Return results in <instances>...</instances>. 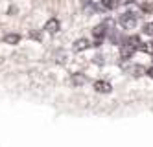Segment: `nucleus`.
<instances>
[{"label": "nucleus", "mask_w": 153, "mask_h": 147, "mask_svg": "<svg viewBox=\"0 0 153 147\" xmlns=\"http://www.w3.org/2000/svg\"><path fill=\"white\" fill-rule=\"evenodd\" d=\"M140 7H142L144 13H153V4H142Z\"/></svg>", "instance_id": "4468645a"}, {"label": "nucleus", "mask_w": 153, "mask_h": 147, "mask_svg": "<svg viewBox=\"0 0 153 147\" xmlns=\"http://www.w3.org/2000/svg\"><path fill=\"white\" fill-rule=\"evenodd\" d=\"M4 42H6V44H11V46H15V44L20 42V35H19V33H7V35L4 37Z\"/></svg>", "instance_id": "423d86ee"}, {"label": "nucleus", "mask_w": 153, "mask_h": 147, "mask_svg": "<svg viewBox=\"0 0 153 147\" xmlns=\"http://www.w3.org/2000/svg\"><path fill=\"white\" fill-rule=\"evenodd\" d=\"M81 2H83V4L87 6V4H91V0H81Z\"/></svg>", "instance_id": "f3484780"}, {"label": "nucleus", "mask_w": 153, "mask_h": 147, "mask_svg": "<svg viewBox=\"0 0 153 147\" xmlns=\"http://www.w3.org/2000/svg\"><path fill=\"white\" fill-rule=\"evenodd\" d=\"M140 50H142V52H146V53H153V42L140 44Z\"/></svg>", "instance_id": "9b49d317"}, {"label": "nucleus", "mask_w": 153, "mask_h": 147, "mask_svg": "<svg viewBox=\"0 0 153 147\" xmlns=\"http://www.w3.org/2000/svg\"><path fill=\"white\" fill-rule=\"evenodd\" d=\"M30 37H31V39H37V41L41 39V35H39V33H35V31H33V33H31V35H30Z\"/></svg>", "instance_id": "2eb2a0df"}, {"label": "nucleus", "mask_w": 153, "mask_h": 147, "mask_svg": "<svg viewBox=\"0 0 153 147\" xmlns=\"http://www.w3.org/2000/svg\"><path fill=\"white\" fill-rule=\"evenodd\" d=\"M85 81H87V77H85L83 74H74V75H72V85H76V86L83 85Z\"/></svg>", "instance_id": "1a4fd4ad"}, {"label": "nucleus", "mask_w": 153, "mask_h": 147, "mask_svg": "<svg viewBox=\"0 0 153 147\" xmlns=\"http://www.w3.org/2000/svg\"><path fill=\"white\" fill-rule=\"evenodd\" d=\"M94 90H96V92H100V94H109L113 90V86H111L109 81H102V79H100V81L94 83Z\"/></svg>", "instance_id": "7ed1b4c3"}, {"label": "nucleus", "mask_w": 153, "mask_h": 147, "mask_svg": "<svg viewBox=\"0 0 153 147\" xmlns=\"http://www.w3.org/2000/svg\"><path fill=\"white\" fill-rule=\"evenodd\" d=\"M59 28H61V24H59V20H57V18H50L46 24H45V30H46L48 33H57Z\"/></svg>", "instance_id": "20e7f679"}, {"label": "nucleus", "mask_w": 153, "mask_h": 147, "mask_svg": "<svg viewBox=\"0 0 153 147\" xmlns=\"http://www.w3.org/2000/svg\"><path fill=\"white\" fill-rule=\"evenodd\" d=\"M126 44H129V46H133V48L137 50V48H140L142 42H140V37H138V35H133V37H129V39L126 41Z\"/></svg>", "instance_id": "6e6552de"}, {"label": "nucleus", "mask_w": 153, "mask_h": 147, "mask_svg": "<svg viewBox=\"0 0 153 147\" xmlns=\"http://www.w3.org/2000/svg\"><path fill=\"white\" fill-rule=\"evenodd\" d=\"M131 72H133V75H135V77H138V75H142V74H144L146 70L142 68V66H133V68H131Z\"/></svg>", "instance_id": "f8f14e48"}, {"label": "nucleus", "mask_w": 153, "mask_h": 147, "mask_svg": "<svg viewBox=\"0 0 153 147\" xmlns=\"http://www.w3.org/2000/svg\"><path fill=\"white\" fill-rule=\"evenodd\" d=\"M102 6L105 9H114L118 6V0H102Z\"/></svg>", "instance_id": "9d476101"}, {"label": "nucleus", "mask_w": 153, "mask_h": 147, "mask_svg": "<svg viewBox=\"0 0 153 147\" xmlns=\"http://www.w3.org/2000/svg\"><path fill=\"white\" fill-rule=\"evenodd\" d=\"M91 46V42L87 41V39H78L74 42V52H83V50H87Z\"/></svg>", "instance_id": "39448f33"}, {"label": "nucleus", "mask_w": 153, "mask_h": 147, "mask_svg": "<svg viewBox=\"0 0 153 147\" xmlns=\"http://www.w3.org/2000/svg\"><path fill=\"white\" fill-rule=\"evenodd\" d=\"M144 33L146 35H153V22H148V24L144 26Z\"/></svg>", "instance_id": "ddd939ff"}, {"label": "nucleus", "mask_w": 153, "mask_h": 147, "mask_svg": "<svg viewBox=\"0 0 153 147\" xmlns=\"http://www.w3.org/2000/svg\"><path fill=\"white\" fill-rule=\"evenodd\" d=\"M146 74H148V75H149V77L153 79V66H151V68H148V70H146Z\"/></svg>", "instance_id": "dca6fc26"}, {"label": "nucleus", "mask_w": 153, "mask_h": 147, "mask_svg": "<svg viewBox=\"0 0 153 147\" xmlns=\"http://www.w3.org/2000/svg\"><path fill=\"white\" fill-rule=\"evenodd\" d=\"M133 53H135V48H133V46H129V44H124V46H122V52H120L122 59H129Z\"/></svg>", "instance_id": "0eeeda50"}, {"label": "nucleus", "mask_w": 153, "mask_h": 147, "mask_svg": "<svg viewBox=\"0 0 153 147\" xmlns=\"http://www.w3.org/2000/svg\"><path fill=\"white\" fill-rule=\"evenodd\" d=\"M118 22H120V26H122L124 30H133L137 26V15H133V13H124V15H120Z\"/></svg>", "instance_id": "f257e3e1"}, {"label": "nucleus", "mask_w": 153, "mask_h": 147, "mask_svg": "<svg viewBox=\"0 0 153 147\" xmlns=\"http://www.w3.org/2000/svg\"><path fill=\"white\" fill-rule=\"evenodd\" d=\"M92 35H94V46H100V42H102L103 37H105V24L96 26V28L92 30Z\"/></svg>", "instance_id": "f03ea898"}]
</instances>
